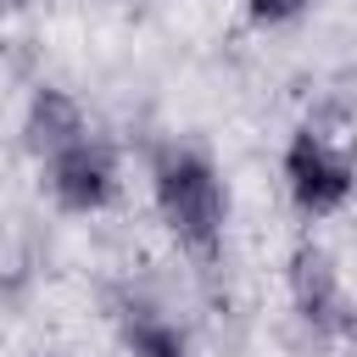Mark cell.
Returning a JSON list of instances; mask_svg holds the SVG:
<instances>
[{
    "label": "cell",
    "mask_w": 357,
    "mask_h": 357,
    "mask_svg": "<svg viewBox=\"0 0 357 357\" xmlns=\"http://www.w3.org/2000/svg\"><path fill=\"white\" fill-rule=\"evenodd\" d=\"M151 190H156V212H162L167 234L195 262H218L223 223H229V190H223L218 167L190 145H167L151 162Z\"/></svg>",
    "instance_id": "1"
},
{
    "label": "cell",
    "mask_w": 357,
    "mask_h": 357,
    "mask_svg": "<svg viewBox=\"0 0 357 357\" xmlns=\"http://www.w3.org/2000/svg\"><path fill=\"white\" fill-rule=\"evenodd\" d=\"M284 184H290V201L307 212V218H329L346 206L351 184H357V167H351V151H340L324 128H296L290 145H284Z\"/></svg>",
    "instance_id": "2"
},
{
    "label": "cell",
    "mask_w": 357,
    "mask_h": 357,
    "mask_svg": "<svg viewBox=\"0 0 357 357\" xmlns=\"http://www.w3.org/2000/svg\"><path fill=\"white\" fill-rule=\"evenodd\" d=\"M45 178L67 212H100L117 201V151H112V139L84 134L45 162Z\"/></svg>",
    "instance_id": "3"
},
{
    "label": "cell",
    "mask_w": 357,
    "mask_h": 357,
    "mask_svg": "<svg viewBox=\"0 0 357 357\" xmlns=\"http://www.w3.org/2000/svg\"><path fill=\"white\" fill-rule=\"evenodd\" d=\"M290 307H296V318H301L318 340H335V335H346V324H351L346 290H340V268H335V257H329L324 245H312V240H301V245L290 251Z\"/></svg>",
    "instance_id": "4"
},
{
    "label": "cell",
    "mask_w": 357,
    "mask_h": 357,
    "mask_svg": "<svg viewBox=\"0 0 357 357\" xmlns=\"http://www.w3.org/2000/svg\"><path fill=\"white\" fill-rule=\"evenodd\" d=\"M84 134H89V128H84V112H78V100H73L67 89H56V84L33 89L28 117H22V145H28L39 162H50L56 151H67V145L84 139Z\"/></svg>",
    "instance_id": "5"
},
{
    "label": "cell",
    "mask_w": 357,
    "mask_h": 357,
    "mask_svg": "<svg viewBox=\"0 0 357 357\" xmlns=\"http://www.w3.org/2000/svg\"><path fill=\"white\" fill-rule=\"evenodd\" d=\"M123 340H128V357H190L184 335L173 324H162L151 307H123Z\"/></svg>",
    "instance_id": "6"
},
{
    "label": "cell",
    "mask_w": 357,
    "mask_h": 357,
    "mask_svg": "<svg viewBox=\"0 0 357 357\" xmlns=\"http://www.w3.org/2000/svg\"><path fill=\"white\" fill-rule=\"evenodd\" d=\"M312 0H245V11H251V22H262V28H279V22H296L301 11H307Z\"/></svg>",
    "instance_id": "7"
},
{
    "label": "cell",
    "mask_w": 357,
    "mask_h": 357,
    "mask_svg": "<svg viewBox=\"0 0 357 357\" xmlns=\"http://www.w3.org/2000/svg\"><path fill=\"white\" fill-rule=\"evenodd\" d=\"M346 340H351V357H357V318L346 324Z\"/></svg>",
    "instance_id": "8"
},
{
    "label": "cell",
    "mask_w": 357,
    "mask_h": 357,
    "mask_svg": "<svg viewBox=\"0 0 357 357\" xmlns=\"http://www.w3.org/2000/svg\"><path fill=\"white\" fill-rule=\"evenodd\" d=\"M22 6H28V0H0V11H22Z\"/></svg>",
    "instance_id": "9"
}]
</instances>
